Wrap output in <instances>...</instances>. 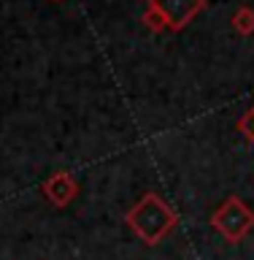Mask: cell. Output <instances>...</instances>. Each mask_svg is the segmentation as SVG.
I'll return each mask as SVG.
<instances>
[{"label":"cell","mask_w":254,"mask_h":260,"mask_svg":"<svg viewBox=\"0 0 254 260\" xmlns=\"http://www.w3.org/2000/svg\"><path fill=\"white\" fill-rule=\"evenodd\" d=\"M125 222L130 225V231H133L143 244L154 247V244H160L176 228L178 214L157 192H146V195H141V201L127 211Z\"/></svg>","instance_id":"6da1fadb"},{"label":"cell","mask_w":254,"mask_h":260,"mask_svg":"<svg viewBox=\"0 0 254 260\" xmlns=\"http://www.w3.org/2000/svg\"><path fill=\"white\" fill-rule=\"evenodd\" d=\"M211 228H214L225 241L238 244L254 228V211L238 198V195H227L225 203L214 211V217H211Z\"/></svg>","instance_id":"7a4b0ae2"},{"label":"cell","mask_w":254,"mask_h":260,"mask_svg":"<svg viewBox=\"0 0 254 260\" xmlns=\"http://www.w3.org/2000/svg\"><path fill=\"white\" fill-rule=\"evenodd\" d=\"M149 6H154L162 16H165L168 30L178 32L206 8V0H152Z\"/></svg>","instance_id":"3957f363"},{"label":"cell","mask_w":254,"mask_h":260,"mask_svg":"<svg viewBox=\"0 0 254 260\" xmlns=\"http://www.w3.org/2000/svg\"><path fill=\"white\" fill-rule=\"evenodd\" d=\"M41 190H44L46 201L52 203V206L65 209L79 195V184H76V179H73L68 171H54V174L41 184Z\"/></svg>","instance_id":"277c9868"},{"label":"cell","mask_w":254,"mask_h":260,"mask_svg":"<svg viewBox=\"0 0 254 260\" xmlns=\"http://www.w3.org/2000/svg\"><path fill=\"white\" fill-rule=\"evenodd\" d=\"M233 30L241 32V36H251L254 32V8L241 6L238 11L233 14Z\"/></svg>","instance_id":"5b68a950"},{"label":"cell","mask_w":254,"mask_h":260,"mask_svg":"<svg viewBox=\"0 0 254 260\" xmlns=\"http://www.w3.org/2000/svg\"><path fill=\"white\" fill-rule=\"evenodd\" d=\"M143 24H146V27H149L152 32H162V30H168L165 16H162L154 6H149V8L143 11Z\"/></svg>","instance_id":"8992f818"},{"label":"cell","mask_w":254,"mask_h":260,"mask_svg":"<svg viewBox=\"0 0 254 260\" xmlns=\"http://www.w3.org/2000/svg\"><path fill=\"white\" fill-rule=\"evenodd\" d=\"M238 130H241V133H243V136H246L249 141L254 144V106H251V109H249V111L241 117V122H238Z\"/></svg>","instance_id":"52a82bcc"},{"label":"cell","mask_w":254,"mask_h":260,"mask_svg":"<svg viewBox=\"0 0 254 260\" xmlns=\"http://www.w3.org/2000/svg\"><path fill=\"white\" fill-rule=\"evenodd\" d=\"M54 3H60V0H54Z\"/></svg>","instance_id":"ba28073f"}]
</instances>
